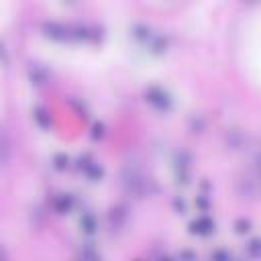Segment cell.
<instances>
[{"label": "cell", "instance_id": "6da1fadb", "mask_svg": "<svg viewBox=\"0 0 261 261\" xmlns=\"http://www.w3.org/2000/svg\"><path fill=\"white\" fill-rule=\"evenodd\" d=\"M243 63L247 77L253 82V86L259 84V18L253 16L251 24L245 33V45H243Z\"/></svg>", "mask_w": 261, "mask_h": 261}]
</instances>
